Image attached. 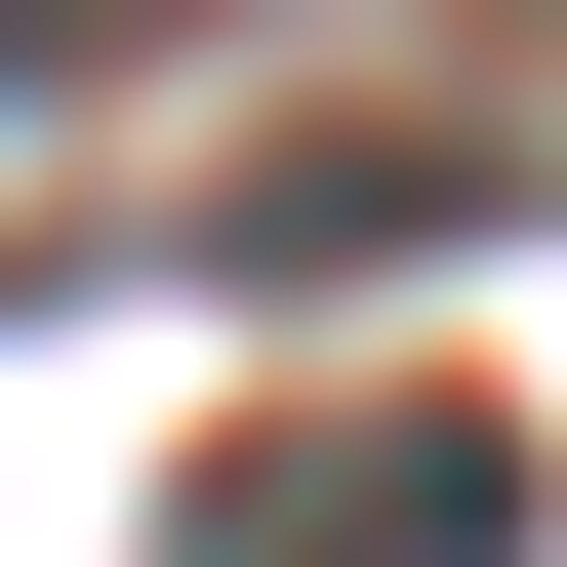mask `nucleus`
Instances as JSON below:
<instances>
[{
	"mask_svg": "<svg viewBox=\"0 0 567 567\" xmlns=\"http://www.w3.org/2000/svg\"><path fill=\"white\" fill-rule=\"evenodd\" d=\"M486 163H567V0H486Z\"/></svg>",
	"mask_w": 567,
	"mask_h": 567,
	"instance_id": "4",
	"label": "nucleus"
},
{
	"mask_svg": "<svg viewBox=\"0 0 567 567\" xmlns=\"http://www.w3.org/2000/svg\"><path fill=\"white\" fill-rule=\"evenodd\" d=\"M163 567H567V446L486 365H324V405H244L163 486Z\"/></svg>",
	"mask_w": 567,
	"mask_h": 567,
	"instance_id": "1",
	"label": "nucleus"
},
{
	"mask_svg": "<svg viewBox=\"0 0 567 567\" xmlns=\"http://www.w3.org/2000/svg\"><path fill=\"white\" fill-rule=\"evenodd\" d=\"M486 203H527L486 122H284V163H203V203H163V284H244V324H365V284H446V244H486Z\"/></svg>",
	"mask_w": 567,
	"mask_h": 567,
	"instance_id": "2",
	"label": "nucleus"
},
{
	"mask_svg": "<svg viewBox=\"0 0 567 567\" xmlns=\"http://www.w3.org/2000/svg\"><path fill=\"white\" fill-rule=\"evenodd\" d=\"M163 41H244V0H0V82H163Z\"/></svg>",
	"mask_w": 567,
	"mask_h": 567,
	"instance_id": "3",
	"label": "nucleus"
}]
</instances>
